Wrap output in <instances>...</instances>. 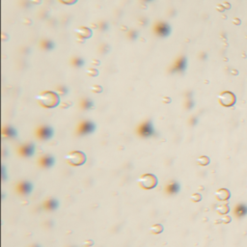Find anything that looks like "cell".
<instances>
[{
	"instance_id": "cell-8",
	"label": "cell",
	"mask_w": 247,
	"mask_h": 247,
	"mask_svg": "<svg viewBox=\"0 0 247 247\" xmlns=\"http://www.w3.org/2000/svg\"><path fill=\"white\" fill-rule=\"evenodd\" d=\"M187 69V58L180 57L176 62L174 66L170 69V72H181Z\"/></svg>"
},
{
	"instance_id": "cell-20",
	"label": "cell",
	"mask_w": 247,
	"mask_h": 247,
	"mask_svg": "<svg viewBox=\"0 0 247 247\" xmlns=\"http://www.w3.org/2000/svg\"><path fill=\"white\" fill-rule=\"evenodd\" d=\"M71 64L75 66V67L81 68V67L84 66L85 61H84L82 58H80V57H76V58H73V59L71 60Z\"/></svg>"
},
{
	"instance_id": "cell-13",
	"label": "cell",
	"mask_w": 247,
	"mask_h": 247,
	"mask_svg": "<svg viewBox=\"0 0 247 247\" xmlns=\"http://www.w3.org/2000/svg\"><path fill=\"white\" fill-rule=\"evenodd\" d=\"M59 207V202L56 199H48L45 203V208L48 211H54Z\"/></svg>"
},
{
	"instance_id": "cell-16",
	"label": "cell",
	"mask_w": 247,
	"mask_h": 247,
	"mask_svg": "<svg viewBox=\"0 0 247 247\" xmlns=\"http://www.w3.org/2000/svg\"><path fill=\"white\" fill-rule=\"evenodd\" d=\"M3 135L8 138H15L17 137V130L12 127H7L3 129Z\"/></svg>"
},
{
	"instance_id": "cell-17",
	"label": "cell",
	"mask_w": 247,
	"mask_h": 247,
	"mask_svg": "<svg viewBox=\"0 0 247 247\" xmlns=\"http://www.w3.org/2000/svg\"><path fill=\"white\" fill-rule=\"evenodd\" d=\"M163 231H164V228H163V226H162L161 224H159V223H157V224H155V225H153V226L150 228V232H151L152 234H161Z\"/></svg>"
},
{
	"instance_id": "cell-21",
	"label": "cell",
	"mask_w": 247,
	"mask_h": 247,
	"mask_svg": "<svg viewBox=\"0 0 247 247\" xmlns=\"http://www.w3.org/2000/svg\"><path fill=\"white\" fill-rule=\"evenodd\" d=\"M209 161H211V160H209V158L208 156H206V155H202V156L197 158V163H198L199 165H201V166L208 165L209 163Z\"/></svg>"
},
{
	"instance_id": "cell-3",
	"label": "cell",
	"mask_w": 247,
	"mask_h": 247,
	"mask_svg": "<svg viewBox=\"0 0 247 247\" xmlns=\"http://www.w3.org/2000/svg\"><path fill=\"white\" fill-rule=\"evenodd\" d=\"M138 183L143 189L151 190V189H154L155 187H156V185L158 183V180H157V177L155 175L150 174L149 173V174L142 175L138 180Z\"/></svg>"
},
{
	"instance_id": "cell-11",
	"label": "cell",
	"mask_w": 247,
	"mask_h": 247,
	"mask_svg": "<svg viewBox=\"0 0 247 247\" xmlns=\"http://www.w3.org/2000/svg\"><path fill=\"white\" fill-rule=\"evenodd\" d=\"M76 31V34L80 37L81 39H89V38H91L92 35H93L92 30L90 28H88V27H83L82 26V27L77 28Z\"/></svg>"
},
{
	"instance_id": "cell-9",
	"label": "cell",
	"mask_w": 247,
	"mask_h": 247,
	"mask_svg": "<svg viewBox=\"0 0 247 247\" xmlns=\"http://www.w3.org/2000/svg\"><path fill=\"white\" fill-rule=\"evenodd\" d=\"M19 154L22 155V156H31L34 155L35 153V146L34 144L32 143H29V144H25V145H22L20 146L19 150H18Z\"/></svg>"
},
{
	"instance_id": "cell-32",
	"label": "cell",
	"mask_w": 247,
	"mask_h": 247,
	"mask_svg": "<svg viewBox=\"0 0 247 247\" xmlns=\"http://www.w3.org/2000/svg\"><path fill=\"white\" fill-rule=\"evenodd\" d=\"M191 106H192V102H191V100H189V101L187 102V107H188V109H190Z\"/></svg>"
},
{
	"instance_id": "cell-1",
	"label": "cell",
	"mask_w": 247,
	"mask_h": 247,
	"mask_svg": "<svg viewBox=\"0 0 247 247\" xmlns=\"http://www.w3.org/2000/svg\"><path fill=\"white\" fill-rule=\"evenodd\" d=\"M37 100L39 101L40 104L45 108H54L57 107L60 103V97L57 93L52 91H45L41 93Z\"/></svg>"
},
{
	"instance_id": "cell-30",
	"label": "cell",
	"mask_w": 247,
	"mask_h": 247,
	"mask_svg": "<svg viewBox=\"0 0 247 247\" xmlns=\"http://www.w3.org/2000/svg\"><path fill=\"white\" fill-rule=\"evenodd\" d=\"M82 244H83V246H85V247H90V246L94 245V241L91 240V239H87V240H85Z\"/></svg>"
},
{
	"instance_id": "cell-28",
	"label": "cell",
	"mask_w": 247,
	"mask_h": 247,
	"mask_svg": "<svg viewBox=\"0 0 247 247\" xmlns=\"http://www.w3.org/2000/svg\"><path fill=\"white\" fill-rule=\"evenodd\" d=\"M98 27H100V29L102 30V31H106L107 29H108V23L107 22H104V21H102V22H101L100 24H98Z\"/></svg>"
},
{
	"instance_id": "cell-27",
	"label": "cell",
	"mask_w": 247,
	"mask_h": 247,
	"mask_svg": "<svg viewBox=\"0 0 247 247\" xmlns=\"http://www.w3.org/2000/svg\"><path fill=\"white\" fill-rule=\"evenodd\" d=\"M59 1L65 5H73V4H76L78 0H59Z\"/></svg>"
},
{
	"instance_id": "cell-24",
	"label": "cell",
	"mask_w": 247,
	"mask_h": 247,
	"mask_svg": "<svg viewBox=\"0 0 247 247\" xmlns=\"http://www.w3.org/2000/svg\"><path fill=\"white\" fill-rule=\"evenodd\" d=\"M86 73H87L89 76H93L94 77V76H98V71L96 70V69H89V70L86 71Z\"/></svg>"
},
{
	"instance_id": "cell-7",
	"label": "cell",
	"mask_w": 247,
	"mask_h": 247,
	"mask_svg": "<svg viewBox=\"0 0 247 247\" xmlns=\"http://www.w3.org/2000/svg\"><path fill=\"white\" fill-rule=\"evenodd\" d=\"M54 135V130L48 126H43L37 130V136L42 140H49Z\"/></svg>"
},
{
	"instance_id": "cell-26",
	"label": "cell",
	"mask_w": 247,
	"mask_h": 247,
	"mask_svg": "<svg viewBox=\"0 0 247 247\" xmlns=\"http://www.w3.org/2000/svg\"><path fill=\"white\" fill-rule=\"evenodd\" d=\"M58 93H60L61 95H63V96H65V95H67V93H68V88L66 87V86H64V85H62L61 87H59L58 88Z\"/></svg>"
},
{
	"instance_id": "cell-5",
	"label": "cell",
	"mask_w": 247,
	"mask_h": 247,
	"mask_svg": "<svg viewBox=\"0 0 247 247\" xmlns=\"http://www.w3.org/2000/svg\"><path fill=\"white\" fill-rule=\"evenodd\" d=\"M95 129H96L95 123H93L91 121H84V122H81L78 125L77 134H79V135H86V134H89V133L94 132Z\"/></svg>"
},
{
	"instance_id": "cell-18",
	"label": "cell",
	"mask_w": 247,
	"mask_h": 247,
	"mask_svg": "<svg viewBox=\"0 0 247 247\" xmlns=\"http://www.w3.org/2000/svg\"><path fill=\"white\" fill-rule=\"evenodd\" d=\"M41 45H42V47H43L44 49H45V50H51V49H53V48L55 47V44H54L52 41H50V40H45V41H43L42 44H41Z\"/></svg>"
},
{
	"instance_id": "cell-35",
	"label": "cell",
	"mask_w": 247,
	"mask_h": 247,
	"mask_svg": "<svg viewBox=\"0 0 247 247\" xmlns=\"http://www.w3.org/2000/svg\"><path fill=\"white\" fill-rule=\"evenodd\" d=\"M33 247H40V246H38V245H35V246H33Z\"/></svg>"
},
{
	"instance_id": "cell-25",
	"label": "cell",
	"mask_w": 247,
	"mask_h": 247,
	"mask_svg": "<svg viewBox=\"0 0 247 247\" xmlns=\"http://www.w3.org/2000/svg\"><path fill=\"white\" fill-rule=\"evenodd\" d=\"M91 90L94 92V93H97V94H100L102 92V87L100 85H93L91 87Z\"/></svg>"
},
{
	"instance_id": "cell-12",
	"label": "cell",
	"mask_w": 247,
	"mask_h": 247,
	"mask_svg": "<svg viewBox=\"0 0 247 247\" xmlns=\"http://www.w3.org/2000/svg\"><path fill=\"white\" fill-rule=\"evenodd\" d=\"M54 163H55V158L51 155H45L41 157L40 159V164L45 168H49V167L53 166Z\"/></svg>"
},
{
	"instance_id": "cell-10",
	"label": "cell",
	"mask_w": 247,
	"mask_h": 247,
	"mask_svg": "<svg viewBox=\"0 0 247 247\" xmlns=\"http://www.w3.org/2000/svg\"><path fill=\"white\" fill-rule=\"evenodd\" d=\"M32 189H33V185H32V183H30L28 181H21L18 185V190L21 194H24V195L29 194L32 191Z\"/></svg>"
},
{
	"instance_id": "cell-23",
	"label": "cell",
	"mask_w": 247,
	"mask_h": 247,
	"mask_svg": "<svg viewBox=\"0 0 247 247\" xmlns=\"http://www.w3.org/2000/svg\"><path fill=\"white\" fill-rule=\"evenodd\" d=\"M138 32L136 31V30H130L129 32V39L130 40H136L137 39V37H138Z\"/></svg>"
},
{
	"instance_id": "cell-33",
	"label": "cell",
	"mask_w": 247,
	"mask_h": 247,
	"mask_svg": "<svg viewBox=\"0 0 247 247\" xmlns=\"http://www.w3.org/2000/svg\"><path fill=\"white\" fill-rule=\"evenodd\" d=\"M230 220H231L230 217H228V218H223V219H222V221H223V222H229Z\"/></svg>"
},
{
	"instance_id": "cell-6",
	"label": "cell",
	"mask_w": 247,
	"mask_h": 247,
	"mask_svg": "<svg viewBox=\"0 0 247 247\" xmlns=\"http://www.w3.org/2000/svg\"><path fill=\"white\" fill-rule=\"evenodd\" d=\"M154 30L159 37H168L171 33V27L166 22H157L154 27Z\"/></svg>"
},
{
	"instance_id": "cell-22",
	"label": "cell",
	"mask_w": 247,
	"mask_h": 247,
	"mask_svg": "<svg viewBox=\"0 0 247 247\" xmlns=\"http://www.w3.org/2000/svg\"><path fill=\"white\" fill-rule=\"evenodd\" d=\"M190 200L192 202H200L202 200V195L199 193H194L190 196Z\"/></svg>"
},
{
	"instance_id": "cell-14",
	"label": "cell",
	"mask_w": 247,
	"mask_h": 247,
	"mask_svg": "<svg viewBox=\"0 0 247 247\" xmlns=\"http://www.w3.org/2000/svg\"><path fill=\"white\" fill-rule=\"evenodd\" d=\"M180 183L177 181H172L167 185V191L170 194H176L180 191Z\"/></svg>"
},
{
	"instance_id": "cell-19",
	"label": "cell",
	"mask_w": 247,
	"mask_h": 247,
	"mask_svg": "<svg viewBox=\"0 0 247 247\" xmlns=\"http://www.w3.org/2000/svg\"><path fill=\"white\" fill-rule=\"evenodd\" d=\"M81 106L83 109L89 110V109L94 107V102L90 100V98H84V100H82V102H81Z\"/></svg>"
},
{
	"instance_id": "cell-15",
	"label": "cell",
	"mask_w": 247,
	"mask_h": 247,
	"mask_svg": "<svg viewBox=\"0 0 247 247\" xmlns=\"http://www.w3.org/2000/svg\"><path fill=\"white\" fill-rule=\"evenodd\" d=\"M229 196H230V193L227 189H219L215 193V197L220 201L227 200L229 198Z\"/></svg>"
},
{
	"instance_id": "cell-4",
	"label": "cell",
	"mask_w": 247,
	"mask_h": 247,
	"mask_svg": "<svg viewBox=\"0 0 247 247\" xmlns=\"http://www.w3.org/2000/svg\"><path fill=\"white\" fill-rule=\"evenodd\" d=\"M138 133L142 137H150L155 134V129L151 121L144 122L138 128Z\"/></svg>"
},
{
	"instance_id": "cell-34",
	"label": "cell",
	"mask_w": 247,
	"mask_h": 247,
	"mask_svg": "<svg viewBox=\"0 0 247 247\" xmlns=\"http://www.w3.org/2000/svg\"><path fill=\"white\" fill-rule=\"evenodd\" d=\"M145 1H147V2H150V1H153V0H145Z\"/></svg>"
},
{
	"instance_id": "cell-2",
	"label": "cell",
	"mask_w": 247,
	"mask_h": 247,
	"mask_svg": "<svg viewBox=\"0 0 247 247\" xmlns=\"http://www.w3.org/2000/svg\"><path fill=\"white\" fill-rule=\"evenodd\" d=\"M65 159L69 164L72 166H81L85 164L87 156H86L85 153L81 151H72L66 155Z\"/></svg>"
},
{
	"instance_id": "cell-29",
	"label": "cell",
	"mask_w": 247,
	"mask_h": 247,
	"mask_svg": "<svg viewBox=\"0 0 247 247\" xmlns=\"http://www.w3.org/2000/svg\"><path fill=\"white\" fill-rule=\"evenodd\" d=\"M217 211H218L221 214H224V213H228L229 208H228L227 206H221V207H219V208H217Z\"/></svg>"
},
{
	"instance_id": "cell-31",
	"label": "cell",
	"mask_w": 247,
	"mask_h": 247,
	"mask_svg": "<svg viewBox=\"0 0 247 247\" xmlns=\"http://www.w3.org/2000/svg\"><path fill=\"white\" fill-rule=\"evenodd\" d=\"M101 50H102V53H107L108 51H109V45H102L101 46Z\"/></svg>"
}]
</instances>
